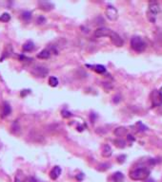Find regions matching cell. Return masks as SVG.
I'll use <instances>...</instances> for the list:
<instances>
[{
	"mask_svg": "<svg viewBox=\"0 0 162 182\" xmlns=\"http://www.w3.org/2000/svg\"><path fill=\"white\" fill-rule=\"evenodd\" d=\"M114 144H116V147H119V148H124V147H125V141L122 140V139L114 140Z\"/></svg>",
	"mask_w": 162,
	"mask_h": 182,
	"instance_id": "obj_21",
	"label": "cell"
},
{
	"mask_svg": "<svg viewBox=\"0 0 162 182\" xmlns=\"http://www.w3.org/2000/svg\"><path fill=\"white\" fill-rule=\"evenodd\" d=\"M83 177H84V175L83 174H79V175H77V177H76V178H77L78 180H82L83 179Z\"/></svg>",
	"mask_w": 162,
	"mask_h": 182,
	"instance_id": "obj_28",
	"label": "cell"
},
{
	"mask_svg": "<svg viewBox=\"0 0 162 182\" xmlns=\"http://www.w3.org/2000/svg\"><path fill=\"white\" fill-rule=\"evenodd\" d=\"M160 12V6L157 2H150L147 9V18L152 23H155L157 18V14Z\"/></svg>",
	"mask_w": 162,
	"mask_h": 182,
	"instance_id": "obj_2",
	"label": "cell"
},
{
	"mask_svg": "<svg viewBox=\"0 0 162 182\" xmlns=\"http://www.w3.org/2000/svg\"><path fill=\"white\" fill-rule=\"evenodd\" d=\"M136 126L138 127V131L139 132H143V131H146L148 128L146 127L144 124H143L142 122H140V121H138L137 123H136Z\"/></svg>",
	"mask_w": 162,
	"mask_h": 182,
	"instance_id": "obj_22",
	"label": "cell"
},
{
	"mask_svg": "<svg viewBox=\"0 0 162 182\" xmlns=\"http://www.w3.org/2000/svg\"><path fill=\"white\" fill-rule=\"evenodd\" d=\"M12 113V107L8 101H4L2 106V112H1V118L2 119H5L6 117H8L9 115H11Z\"/></svg>",
	"mask_w": 162,
	"mask_h": 182,
	"instance_id": "obj_9",
	"label": "cell"
},
{
	"mask_svg": "<svg viewBox=\"0 0 162 182\" xmlns=\"http://www.w3.org/2000/svg\"><path fill=\"white\" fill-rule=\"evenodd\" d=\"M45 18H44V17H39V18H38L37 19V23L38 24H43V23H45Z\"/></svg>",
	"mask_w": 162,
	"mask_h": 182,
	"instance_id": "obj_27",
	"label": "cell"
},
{
	"mask_svg": "<svg viewBox=\"0 0 162 182\" xmlns=\"http://www.w3.org/2000/svg\"><path fill=\"white\" fill-rule=\"evenodd\" d=\"M149 175H150V170L146 167H143V166L133 168L130 172V177L133 180H144L149 177Z\"/></svg>",
	"mask_w": 162,
	"mask_h": 182,
	"instance_id": "obj_1",
	"label": "cell"
},
{
	"mask_svg": "<svg viewBox=\"0 0 162 182\" xmlns=\"http://www.w3.org/2000/svg\"><path fill=\"white\" fill-rule=\"evenodd\" d=\"M125 158H126V156H119L118 158H117V161L119 162V163H123L124 161H125Z\"/></svg>",
	"mask_w": 162,
	"mask_h": 182,
	"instance_id": "obj_25",
	"label": "cell"
},
{
	"mask_svg": "<svg viewBox=\"0 0 162 182\" xmlns=\"http://www.w3.org/2000/svg\"><path fill=\"white\" fill-rule=\"evenodd\" d=\"M105 14H106V17L111 21H116L118 18V12L117 9L113 7V6L109 5L106 8V11H105Z\"/></svg>",
	"mask_w": 162,
	"mask_h": 182,
	"instance_id": "obj_4",
	"label": "cell"
},
{
	"mask_svg": "<svg viewBox=\"0 0 162 182\" xmlns=\"http://www.w3.org/2000/svg\"><path fill=\"white\" fill-rule=\"evenodd\" d=\"M62 116L64 117V118H70V117H72V113L71 112H69V111H67V110H63L62 112Z\"/></svg>",
	"mask_w": 162,
	"mask_h": 182,
	"instance_id": "obj_24",
	"label": "cell"
},
{
	"mask_svg": "<svg viewBox=\"0 0 162 182\" xmlns=\"http://www.w3.org/2000/svg\"><path fill=\"white\" fill-rule=\"evenodd\" d=\"M51 56V51L50 49H43L42 51H40L39 53L37 54V58L39 59H48L50 58Z\"/></svg>",
	"mask_w": 162,
	"mask_h": 182,
	"instance_id": "obj_16",
	"label": "cell"
},
{
	"mask_svg": "<svg viewBox=\"0 0 162 182\" xmlns=\"http://www.w3.org/2000/svg\"><path fill=\"white\" fill-rule=\"evenodd\" d=\"M111 32H112V30L108 28H97L96 30L94 31V36L97 38L100 37H109Z\"/></svg>",
	"mask_w": 162,
	"mask_h": 182,
	"instance_id": "obj_7",
	"label": "cell"
},
{
	"mask_svg": "<svg viewBox=\"0 0 162 182\" xmlns=\"http://www.w3.org/2000/svg\"><path fill=\"white\" fill-rule=\"evenodd\" d=\"M33 46L34 45L31 41H27V42L23 45V47H22V49H23L24 51H31V50L33 49V47H34Z\"/></svg>",
	"mask_w": 162,
	"mask_h": 182,
	"instance_id": "obj_17",
	"label": "cell"
},
{
	"mask_svg": "<svg viewBox=\"0 0 162 182\" xmlns=\"http://www.w3.org/2000/svg\"><path fill=\"white\" fill-rule=\"evenodd\" d=\"M113 154V151H112V148H111L110 145L108 144H105L103 146V149H102V153H101V155L104 158H110L111 156Z\"/></svg>",
	"mask_w": 162,
	"mask_h": 182,
	"instance_id": "obj_14",
	"label": "cell"
},
{
	"mask_svg": "<svg viewBox=\"0 0 162 182\" xmlns=\"http://www.w3.org/2000/svg\"><path fill=\"white\" fill-rule=\"evenodd\" d=\"M38 7L44 12H50L55 8V5L49 1H40L38 3Z\"/></svg>",
	"mask_w": 162,
	"mask_h": 182,
	"instance_id": "obj_8",
	"label": "cell"
},
{
	"mask_svg": "<svg viewBox=\"0 0 162 182\" xmlns=\"http://www.w3.org/2000/svg\"><path fill=\"white\" fill-rule=\"evenodd\" d=\"M110 39L112 41V43L116 47H122L123 46V39L119 36V34H117L116 32H114L113 30H112V32L110 34Z\"/></svg>",
	"mask_w": 162,
	"mask_h": 182,
	"instance_id": "obj_6",
	"label": "cell"
},
{
	"mask_svg": "<svg viewBox=\"0 0 162 182\" xmlns=\"http://www.w3.org/2000/svg\"><path fill=\"white\" fill-rule=\"evenodd\" d=\"M29 93H31V90H29V89H28V90H22L20 95H21V97H23V96H26Z\"/></svg>",
	"mask_w": 162,
	"mask_h": 182,
	"instance_id": "obj_26",
	"label": "cell"
},
{
	"mask_svg": "<svg viewBox=\"0 0 162 182\" xmlns=\"http://www.w3.org/2000/svg\"><path fill=\"white\" fill-rule=\"evenodd\" d=\"M10 20H11V15H10V14H8V12H4L1 16H0V21L2 22H9Z\"/></svg>",
	"mask_w": 162,
	"mask_h": 182,
	"instance_id": "obj_20",
	"label": "cell"
},
{
	"mask_svg": "<svg viewBox=\"0 0 162 182\" xmlns=\"http://www.w3.org/2000/svg\"><path fill=\"white\" fill-rule=\"evenodd\" d=\"M22 16L25 19V20H30L31 18V12H24L22 14Z\"/></svg>",
	"mask_w": 162,
	"mask_h": 182,
	"instance_id": "obj_23",
	"label": "cell"
},
{
	"mask_svg": "<svg viewBox=\"0 0 162 182\" xmlns=\"http://www.w3.org/2000/svg\"><path fill=\"white\" fill-rule=\"evenodd\" d=\"M127 133V129L125 127H118V128H116V131H114V134L117 136V137H122L123 135H126Z\"/></svg>",
	"mask_w": 162,
	"mask_h": 182,
	"instance_id": "obj_18",
	"label": "cell"
},
{
	"mask_svg": "<svg viewBox=\"0 0 162 182\" xmlns=\"http://www.w3.org/2000/svg\"><path fill=\"white\" fill-rule=\"evenodd\" d=\"M158 95H159V98H160V100L162 101V87H160L159 90H158Z\"/></svg>",
	"mask_w": 162,
	"mask_h": 182,
	"instance_id": "obj_29",
	"label": "cell"
},
{
	"mask_svg": "<svg viewBox=\"0 0 162 182\" xmlns=\"http://www.w3.org/2000/svg\"><path fill=\"white\" fill-rule=\"evenodd\" d=\"M131 47L135 51L141 53L143 51H145L146 47H147V45H146L145 41L142 39V37L135 35L131 39Z\"/></svg>",
	"mask_w": 162,
	"mask_h": 182,
	"instance_id": "obj_3",
	"label": "cell"
},
{
	"mask_svg": "<svg viewBox=\"0 0 162 182\" xmlns=\"http://www.w3.org/2000/svg\"><path fill=\"white\" fill-rule=\"evenodd\" d=\"M49 85L53 87H57V85H58V79L56 77H53H53H50L49 78Z\"/></svg>",
	"mask_w": 162,
	"mask_h": 182,
	"instance_id": "obj_19",
	"label": "cell"
},
{
	"mask_svg": "<svg viewBox=\"0 0 162 182\" xmlns=\"http://www.w3.org/2000/svg\"><path fill=\"white\" fill-rule=\"evenodd\" d=\"M14 182H27V177L21 170H18L15 174Z\"/></svg>",
	"mask_w": 162,
	"mask_h": 182,
	"instance_id": "obj_12",
	"label": "cell"
},
{
	"mask_svg": "<svg viewBox=\"0 0 162 182\" xmlns=\"http://www.w3.org/2000/svg\"><path fill=\"white\" fill-rule=\"evenodd\" d=\"M152 103L154 106H157V105H159L160 104H162V101L159 98V95H158V91L154 90V92L152 93Z\"/></svg>",
	"mask_w": 162,
	"mask_h": 182,
	"instance_id": "obj_13",
	"label": "cell"
},
{
	"mask_svg": "<svg viewBox=\"0 0 162 182\" xmlns=\"http://www.w3.org/2000/svg\"><path fill=\"white\" fill-rule=\"evenodd\" d=\"M86 66H88V68H91L93 70H94L95 72L98 73V74H102V73L106 72V68H105V66L102 65H94V66H91V65H86Z\"/></svg>",
	"mask_w": 162,
	"mask_h": 182,
	"instance_id": "obj_11",
	"label": "cell"
},
{
	"mask_svg": "<svg viewBox=\"0 0 162 182\" xmlns=\"http://www.w3.org/2000/svg\"><path fill=\"white\" fill-rule=\"evenodd\" d=\"M60 175H61V168H60L59 166H55V167H53L52 169V171H51L50 177L52 178L53 180H55L59 177Z\"/></svg>",
	"mask_w": 162,
	"mask_h": 182,
	"instance_id": "obj_10",
	"label": "cell"
},
{
	"mask_svg": "<svg viewBox=\"0 0 162 182\" xmlns=\"http://www.w3.org/2000/svg\"><path fill=\"white\" fill-rule=\"evenodd\" d=\"M33 73L36 76V77L44 78V77H46V76L48 75V73H49V69H48L46 66H34V68H33Z\"/></svg>",
	"mask_w": 162,
	"mask_h": 182,
	"instance_id": "obj_5",
	"label": "cell"
},
{
	"mask_svg": "<svg viewBox=\"0 0 162 182\" xmlns=\"http://www.w3.org/2000/svg\"><path fill=\"white\" fill-rule=\"evenodd\" d=\"M112 179L113 182H123L124 180V175L120 172H116L112 175Z\"/></svg>",
	"mask_w": 162,
	"mask_h": 182,
	"instance_id": "obj_15",
	"label": "cell"
}]
</instances>
